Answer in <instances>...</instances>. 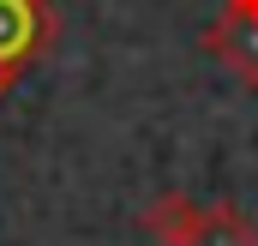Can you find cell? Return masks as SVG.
Returning <instances> with one entry per match:
<instances>
[{"label": "cell", "instance_id": "4", "mask_svg": "<svg viewBox=\"0 0 258 246\" xmlns=\"http://www.w3.org/2000/svg\"><path fill=\"white\" fill-rule=\"evenodd\" d=\"M192 222H198V198H186V192H162V198L144 210L150 240H162V246H186L192 240Z\"/></svg>", "mask_w": 258, "mask_h": 246}, {"label": "cell", "instance_id": "5", "mask_svg": "<svg viewBox=\"0 0 258 246\" xmlns=\"http://www.w3.org/2000/svg\"><path fill=\"white\" fill-rule=\"evenodd\" d=\"M18 78H24V66H0V96H6V90H12Z\"/></svg>", "mask_w": 258, "mask_h": 246}, {"label": "cell", "instance_id": "1", "mask_svg": "<svg viewBox=\"0 0 258 246\" xmlns=\"http://www.w3.org/2000/svg\"><path fill=\"white\" fill-rule=\"evenodd\" d=\"M54 36L48 0H0V66H30Z\"/></svg>", "mask_w": 258, "mask_h": 246}, {"label": "cell", "instance_id": "2", "mask_svg": "<svg viewBox=\"0 0 258 246\" xmlns=\"http://www.w3.org/2000/svg\"><path fill=\"white\" fill-rule=\"evenodd\" d=\"M204 48L228 66L246 90H258V18H252V12H222V18L210 24Z\"/></svg>", "mask_w": 258, "mask_h": 246}, {"label": "cell", "instance_id": "3", "mask_svg": "<svg viewBox=\"0 0 258 246\" xmlns=\"http://www.w3.org/2000/svg\"><path fill=\"white\" fill-rule=\"evenodd\" d=\"M186 246H258V222H246L240 204H198Z\"/></svg>", "mask_w": 258, "mask_h": 246}]
</instances>
